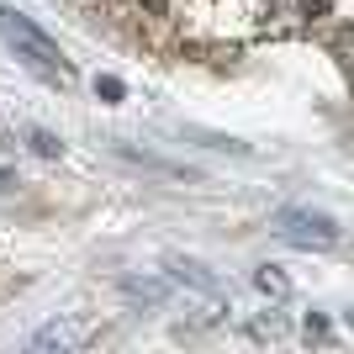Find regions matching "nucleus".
I'll return each mask as SVG.
<instances>
[{"mask_svg":"<svg viewBox=\"0 0 354 354\" xmlns=\"http://www.w3.org/2000/svg\"><path fill=\"white\" fill-rule=\"evenodd\" d=\"M0 37H6V48H11L27 69H37L43 80H53V85H69V64H64L59 43L43 37V32L32 27L27 16H16L11 6H0Z\"/></svg>","mask_w":354,"mask_h":354,"instance_id":"f257e3e1","label":"nucleus"},{"mask_svg":"<svg viewBox=\"0 0 354 354\" xmlns=\"http://www.w3.org/2000/svg\"><path fill=\"white\" fill-rule=\"evenodd\" d=\"M275 233L301 243V249H328V243H339V222L323 217V212H307V207H286L275 217Z\"/></svg>","mask_w":354,"mask_h":354,"instance_id":"f03ea898","label":"nucleus"},{"mask_svg":"<svg viewBox=\"0 0 354 354\" xmlns=\"http://www.w3.org/2000/svg\"><path fill=\"white\" fill-rule=\"evenodd\" d=\"M169 270H175V281H180V286H191V291H201V296H212V301H217V296H222V286H217V275H212V270H207V265H196V259H175V265H169Z\"/></svg>","mask_w":354,"mask_h":354,"instance_id":"7ed1b4c3","label":"nucleus"},{"mask_svg":"<svg viewBox=\"0 0 354 354\" xmlns=\"http://www.w3.org/2000/svg\"><path fill=\"white\" fill-rule=\"evenodd\" d=\"M37 349H74V344H85V328L80 323H48L43 333H32Z\"/></svg>","mask_w":354,"mask_h":354,"instance_id":"20e7f679","label":"nucleus"},{"mask_svg":"<svg viewBox=\"0 0 354 354\" xmlns=\"http://www.w3.org/2000/svg\"><path fill=\"white\" fill-rule=\"evenodd\" d=\"M254 286H259L265 296H275V301H286V296H291V286H286V275H281L275 265H265V270H259V275H254Z\"/></svg>","mask_w":354,"mask_h":354,"instance_id":"39448f33","label":"nucleus"},{"mask_svg":"<svg viewBox=\"0 0 354 354\" xmlns=\"http://www.w3.org/2000/svg\"><path fill=\"white\" fill-rule=\"evenodd\" d=\"M32 148H37V153H59V143H53L48 133H32Z\"/></svg>","mask_w":354,"mask_h":354,"instance_id":"423d86ee","label":"nucleus"},{"mask_svg":"<svg viewBox=\"0 0 354 354\" xmlns=\"http://www.w3.org/2000/svg\"><path fill=\"white\" fill-rule=\"evenodd\" d=\"M328 6H333V0H301V11H307V16H323Z\"/></svg>","mask_w":354,"mask_h":354,"instance_id":"0eeeda50","label":"nucleus"}]
</instances>
